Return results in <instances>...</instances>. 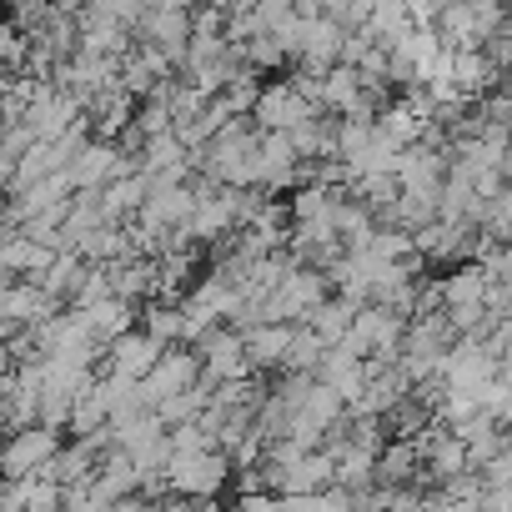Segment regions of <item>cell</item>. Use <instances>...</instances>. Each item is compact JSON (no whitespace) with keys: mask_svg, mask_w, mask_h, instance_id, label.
<instances>
[{"mask_svg":"<svg viewBox=\"0 0 512 512\" xmlns=\"http://www.w3.org/2000/svg\"><path fill=\"white\" fill-rule=\"evenodd\" d=\"M322 111L292 86V81H272L267 91H262V101H256V131H267V136H292L297 126H307V121H317Z\"/></svg>","mask_w":512,"mask_h":512,"instance_id":"obj_1","label":"cell"},{"mask_svg":"<svg viewBox=\"0 0 512 512\" xmlns=\"http://www.w3.org/2000/svg\"><path fill=\"white\" fill-rule=\"evenodd\" d=\"M61 447H66V442H61L56 427H26V432H16V437L6 442V457H0V467H6V482H36Z\"/></svg>","mask_w":512,"mask_h":512,"instance_id":"obj_2","label":"cell"},{"mask_svg":"<svg viewBox=\"0 0 512 512\" xmlns=\"http://www.w3.org/2000/svg\"><path fill=\"white\" fill-rule=\"evenodd\" d=\"M191 36H196V21H191L186 6H176V0H166V6H151L146 21H141V31H136L141 46L166 51L181 71H186V46H191Z\"/></svg>","mask_w":512,"mask_h":512,"instance_id":"obj_3","label":"cell"},{"mask_svg":"<svg viewBox=\"0 0 512 512\" xmlns=\"http://www.w3.org/2000/svg\"><path fill=\"white\" fill-rule=\"evenodd\" d=\"M166 352L171 347H161L151 332H126L121 342H111V352H106V362L96 367L101 377H126V382H151V372L166 362Z\"/></svg>","mask_w":512,"mask_h":512,"instance_id":"obj_4","label":"cell"},{"mask_svg":"<svg viewBox=\"0 0 512 512\" xmlns=\"http://www.w3.org/2000/svg\"><path fill=\"white\" fill-rule=\"evenodd\" d=\"M166 477H171V492H176V497H211V502H216V492H221L226 482H236V472H231L226 452L176 457Z\"/></svg>","mask_w":512,"mask_h":512,"instance_id":"obj_5","label":"cell"},{"mask_svg":"<svg viewBox=\"0 0 512 512\" xmlns=\"http://www.w3.org/2000/svg\"><path fill=\"white\" fill-rule=\"evenodd\" d=\"M201 372H206V362H201L191 347H171V352H166V362H161V367L151 372V382H146L151 412H156L161 402H171V397L196 392V387H201Z\"/></svg>","mask_w":512,"mask_h":512,"instance_id":"obj_6","label":"cell"},{"mask_svg":"<svg viewBox=\"0 0 512 512\" xmlns=\"http://www.w3.org/2000/svg\"><path fill=\"white\" fill-rule=\"evenodd\" d=\"M417 442H422V462H427V477H432V482H442V487H447V482H457V477H467V472H472L467 442H462L452 427H442V422H437V427H432L427 437H417Z\"/></svg>","mask_w":512,"mask_h":512,"instance_id":"obj_7","label":"cell"},{"mask_svg":"<svg viewBox=\"0 0 512 512\" xmlns=\"http://www.w3.org/2000/svg\"><path fill=\"white\" fill-rule=\"evenodd\" d=\"M241 337H246V357H251L256 372H277V367H287L297 327H256V332H241Z\"/></svg>","mask_w":512,"mask_h":512,"instance_id":"obj_8","label":"cell"},{"mask_svg":"<svg viewBox=\"0 0 512 512\" xmlns=\"http://www.w3.org/2000/svg\"><path fill=\"white\" fill-rule=\"evenodd\" d=\"M292 146L302 156V166H317V161H337V116H317L307 126L292 131Z\"/></svg>","mask_w":512,"mask_h":512,"instance_id":"obj_9","label":"cell"},{"mask_svg":"<svg viewBox=\"0 0 512 512\" xmlns=\"http://www.w3.org/2000/svg\"><path fill=\"white\" fill-rule=\"evenodd\" d=\"M302 327H312L327 347H342V342L352 337V327H357V307H352V302H342V297L332 292V297H327V302H322V307L302 322Z\"/></svg>","mask_w":512,"mask_h":512,"instance_id":"obj_10","label":"cell"},{"mask_svg":"<svg viewBox=\"0 0 512 512\" xmlns=\"http://www.w3.org/2000/svg\"><path fill=\"white\" fill-rule=\"evenodd\" d=\"M442 292H447V312H452V307H487L492 277H487L477 262H462L452 277H442Z\"/></svg>","mask_w":512,"mask_h":512,"instance_id":"obj_11","label":"cell"},{"mask_svg":"<svg viewBox=\"0 0 512 512\" xmlns=\"http://www.w3.org/2000/svg\"><path fill=\"white\" fill-rule=\"evenodd\" d=\"M141 332H151L161 347H186V312L176 302H146L141 307Z\"/></svg>","mask_w":512,"mask_h":512,"instance_id":"obj_12","label":"cell"},{"mask_svg":"<svg viewBox=\"0 0 512 512\" xmlns=\"http://www.w3.org/2000/svg\"><path fill=\"white\" fill-rule=\"evenodd\" d=\"M136 322H141V307H136V302H121V297H111L106 307L91 312V327H96L101 347H111V342H121L126 332H136Z\"/></svg>","mask_w":512,"mask_h":512,"instance_id":"obj_13","label":"cell"},{"mask_svg":"<svg viewBox=\"0 0 512 512\" xmlns=\"http://www.w3.org/2000/svg\"><path fill=\"white\" fill-rule=\"evenodd\" d=\"M327 342L312 332V327H297V337H292V352H287V367L282 372H297V377H317L322 372V362H327Z\"/></svg>","mask_w":512,"mask_h":512,"instance_id":"obj_14","label":"cell"},{"mask_svg":"<svg viewBox=\"0 0 512 512\" xmlns=\"http://www.w3.org/2000/svg\"><path fill=\"white\" fill-rule=\"evenodd\" d=\"M166 437V422L156 417V412H141V417H131V422H116V442H121V452H146L151 442H161Z\"/></svg>","mask_w":512,"mask_h":512,"instance_id":"obj_15","label":"cell"},{"mask_svg":"<svg viewBox=\"0 0 512 512\" xmlns=\"http://www.w3.org/2000/svg\"><path fill=\"white\" fill-rule=\"evenodd\" d=\"M101 387V382H96ZM111 427V412H106V402L96 397V392H86V397H76V412H71V437L81 442V437H96V432H106Z\"/></svg>","mask_w":512,"mask_h":512,"instance_id":"obj_16","label":"cell"},{"mask_svg":"<svg viewBox=\"0 0 512 512\" xmlns=\"http://www.w3.org/2000/svg\"><path fill=\"white\" fill-rule=\"evenodd\" d=\"M292 56H287V46L277 41V36H256L251 46H246V66L256 71V76H262V71H282Z\"/></svg>","mask_w":512,"mask_h":512,"instance_id":"obj_17","label":"cell"},{"mask_svg":"<svg viewBox=\"0 0 512 512\" xmlns=\"http://www.w3.org/2000/svg\"><path fill=\"white\" fill-rule=\"evenodd\" d=\"M277 507H282V497L262 492V497H236V507H226V512H277Z\"/></svg>","mask_w":512,"mask_h":512,"instance_id":"obj_18","label":"cell"},{"mask_svg":"<svg viewBox=\"0 0 512 512\" xmlns=\"http://www.w3.org/2000/svg\"><path fill=\"white\" fill-rule=\"evenodd\" d=\"M161 512H216V502L211 497H166Z\"/></svg>","mask_w":512,"mask_h":512,"instance_id":"obj_19","label":"cell"}]
</instances>
